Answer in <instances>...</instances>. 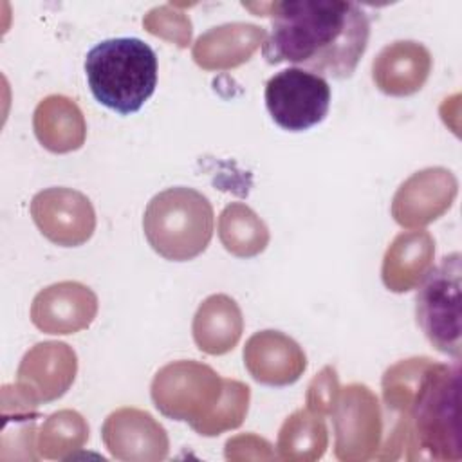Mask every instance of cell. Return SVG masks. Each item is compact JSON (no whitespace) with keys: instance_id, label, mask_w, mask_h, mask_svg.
Returning <instances> with one entry per match:
<instances>
[{"instance_id":"obj_1","label":"cell","mask_w":462,"mask_h":462,"mask_svg":"<svg viewBox=\"0 0 462 462\" xmlns=\"http://www.w3.org/2000/svg\"><path fill=\"white\" fill-rule=\"evenodd\" d=\"M271 16L262 54L267 63H291L321 78L346 79L354 74L370 38L366 13L343 0H291L244 4Z\"/></svg>"},{"instance_id":"obj_2","label":"cell","mask_w":462,"mask_h":462,"mask_svg":"<svg viewBox=\"0 0 462 462\" xmlns=\"http://www.w3.org/2000/svg\"><path fill=\"white\" fill-rule=\"evenodd\" d=\"M85 76L97 103L128 116L155 92L157 54L139 38L103 40L87 52Z\"/></svg>"},{"instance_id":"obj_3","label":"cell","mask_w":462,"mask_h":462,"mask_svg":"<svg viewBox=\"0 0 462 462\" xmlns=\"http://www.w3.org/2000/svg\"><path fill=\"white\" fill-rule=\"evenodd\" d=\"M213 208L197 189L177 186L157 193L143 217L144 235L155 253L184 262L199 256L213 236Z\"/></svg>"},{"instance_id":"obj_4","label":"cell","mask_w":462,"mask_h":462,"mask_svg":"<svg viewBox=\"0 0 462 462\" xmlns=\"http://www.w3.org/2000/svg\"><path fill=\"white\" fill-rule=\"evenodd\" d=\"M415 316L428 341L460 359V254L444 256L417 283Z\"/></svg>"},{"instance_id":"obj_5","label":"cell","mask_w":462,"mask_h":462,"mask_svg":"<svg viewBox=\"0 0 462 462\" xmlns=\"http://www.w3.org/2000/svg\"><path fill=\"white\" fill-rule=\"evenodd\" d=\"M222 392L224 379L195 361L166 365L152 383V399L157 410L168 417L189 420L193 428L206 419L209 406L218 404Z\"/></svg>"},{"instance_id":"obj_6","label":"cell","mask_w":462,"mask_h":462,"mask_svg":"<svg viewBox=\"0 0 462 462\" xmlns=\"http://www.w3.org/2000/svg\"><path fill=\"white\" fill-rule=\"evenodd\" d=\"M263 97L267 112L280 128L305 132L327 117L330 85L314 72L289 67L269 78Z\"/></svg>"},{"instance_id":"obj_7","label":"cell","mask_w":462,"mask_h":462,"mask_svg":"<svg viewBox=\"0 0 462 462\" xmlns=\"http://www.w3.org/2000/svg\"><path fill=\"white\" fill-rule=\"evenodd\" d=\"M31 213L42 235L65 247L87 242L96 226L90 200L69 188L40 191L31 202Z\"/></svg>"},{"instance_id":"obj_8","label":"cell","mask_w":462,"mask_h":462,"mask_svg":"<svg viewBox=\"0 0 462 462\" xmlns=\"http://www.w3.org/2000/svg\"><path fill=\"white\" fill-rule=\"evenodd\" d=\"M457 179L444 168L411 175L395 193L392 213L401 226H424L440 217L455 199Z\"/></svg>"},{"instance_id":"obj_9","label":"cell","mask_w":462,"mask_h":462,"mask_svg":"<svg viewBox=\"0 0 462 462\" xmlns=\"http://www.w3.org/2000/svg\"><path fill=\"white\" fill-rule=\"evenodd\" d=\"M96 310L97 300L88 287L78 282H61L38 292L31 318L47 334H72L88 327Z\"/></svg>"},{"instance_id":"obj_10","label":"cell","mask_w":462,"mask_h":462,"mask_svg":"<svg viewBox=\"0 0 462 462\" xmlns=\"http://www.w3.org/2000/svg\"><path fill=\"white\" fill-rule=\"evenodd\" d=\"M244 363L263 384L285 386L300 379L307 361L296 341L278 330L256 332L244 348Z\"/></svg>"},{"instance_id":"obj_11","label":"cell","mask_w":462,"mask_h":462,"mask_svg":"<svg viewBox=\"0 0 462 462\" xmlns=\"http://www.w3.org/2000/svg\"><path fill=\"white\" fill-rule=\"evenodd\" d=\"M76 366V354L65 343H38L25 354L18 368V379L29 397L52 401L72 384Z\"/></svg>"},{"instance_id":"obj_12","label":"cell","mask_w":462,"mask_h":462,"mask_svg":"<svg viewBox=\"0 0 462 462\" xmlns=\"http://www.w3.org/2000/svg\"><path fill=\"white\" fill-rule=\"evenodd\" d=\"M431 69L430 51L410 40L386 45L372 65L375 85L390 96H410L424 85Z\"/></svg>"},{"instance_id":"obj_13","label":"cell","mask_w":462,"mask_h":462,"mask_svg":"<svg viewBox=\"0 0 462 462\" xmlns=\"http://www.w3.org/2000/svg\"><path fill=\"white\" fill-rule=\"evenodd\" d=\"M265 38L253 23L233 22L209 29L193 45V58L204 69H229L244 63Z\"/></svg>"},{"instance_id":"obj_14","label":"cell","mask_w":462,"mask_h":462,"mask_svg":"<svg viewBox=\"0 0 462 462\" xmlns=\"http://www.w3.org/2000/svg\"><path fill=\"white\" fill-rule=\"evenodd\" d=\"M433 251V240L424 231L399 235L384 254V285L395 292H404L415 287L431 267Z\"/></svg>"},{"instance_id":"obj_15","label":"cell","mask_w":462,"mask_h":462,"mask_svg":"<svg viewBox=\"0 0 462 462\" xmlns=\"http://www.w3.org/2000/svg\"><path fill=\"white\" fill-rule=\"evenodd\" d=\"M242 334V314L235 300L215 294L204 300L193 319L197 346L213 356L229 352Z\"/></svg>"},{"instance_id":"obj_16","label":"cell","mask_w":462,"mask_h":462,"mask_svg":"<svg viewBox=\"0 0 462 462\" xmlns=\"http://www.w3.org/2000/svg\"><path fill=\"white\" fill-rule=\"evenodd\" d=\"M34 132L51 152H70L85 139V123L74 101L63 96L45 97L34 112Z\"/></svg>"},{"instance_id":"obj_17","label":"cell","mask_w":462,"mask_h":462,"mask_svg":"<svg viewBox=\"0 0 462 462\" xmlns=\"http://www.w3.org/2000/svg\"><path fill=\"white\" fill-rule=\"evenodd\" d=\"M218 233L224 247L236 256H254L269 242L265 224L251 208L240 202H233L222 211Z\"/></svg>"},{"instance_id":"obj_18","label":"cell","mask_w":462,"mask_h":462,"mask_svg":"<svg viewBox=\"0 0 462 462\" xmlns=\"http://www.w3.org/2000/svg\"><path fill=\"white\" fill-rule=\"evenodd\" d=\"M249 388L238 381L224 379V392L211 411V415L197 428L200 435H218L226 428H235L242 422V417L247 411Z\"/></svg>"},{"instance_id":"obj_19","label":"cell","mask_w":462,"mask_h":462,"mask_svg":"<svg viewBox=\"0 0 462 462\" xmlns=\"http://www.w3.org/2000/svg\"><path fill=\"white\" fill-rule=\"evenodd\" d=\"M143 25L157 36L168 38L180 47H186L191 38V23L184 13L177 11L175 5L166 4L153 7L143 20Z\"/></svg>"},{"instance_id":"obj_20","label":"cell","mask_w":462,"mask_h":462,"mask_svg":"<svg viewBox=\"0 0 462 462\" xmlns=\"http://www.w3.org/2000/svg\"><path fill=\"white\" fill-rule=\"evenodd\" d=\"M337 390V377L334 368L327 366L323 368V372L312 381L310 384V392H309V401L312 402V406H327L328 402H332L334 395Z\"/></svg>"}]
</instances>
